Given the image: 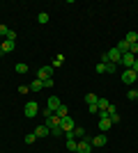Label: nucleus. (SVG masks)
Masks as SVG:
<instances>
[{"label": "nucleus", "mask_w": 138, "mask_h": 153, "mask_svg": "<svg viewBox=\"0 0 138 153\" xmlns=\"http://www.w3.org/2000/svg\"><path fill=\"white\" fill-rule=\"evenodd\" d=\"M23 114H26V117H30V119H35V117L39 114V105H37L35 101L26 103V108H23Z\"/></svg>", "instance_id": "1"}, {"label": "nucleus", "mask_w": 138, "mask_h": 153, "mask_svg": "<svg viewBox=\"0 0 138 153\" xmlns=\"http://www.w3.org/2000/svg\"><path fill=\"white\" fill-rule=\"evenodd\" d=\"M60 128H62V133H65V135H69L74 128H76V123H74L72 117H65V119H60Z\"/></svg>", "instance_id": "2"}, {"label": "nucleus", "mask_w": 138, "mask_h": 153, "mask_svg": "<svg viewBox=\"0 0 138 153\" xmlns=\"http://www.w3.org/2000/svg\"><path fill=\"white\" fill-rule=\"evenodd\" d=\"M48 78H53V66H39V71H37V80H48Z\"/></svg>", "instance_id": "3"}, {"label": "nucleus", "mask_w": 138, "mask_h": 153, "mask_svg": "<svg viewBox=\"0 0 138 153\" xmlns=\"http://www.w3.org/2000/svg\"><path fill=\"white\" fill-rule=\"evenodd\" d=\"M99 114H101V119H99V130H101V133H108V128L113 126V121L108 119L106 112H99Z\"/></svg>", "instance_id": "4"}, {"label": "nucleus", "mask_w": 138, "mask_h": 153, "mask_svg": "<svg viewBox=\"0 0 138 153\" xmlns=\"http://www.w3.org/2000/svg\"><path fill=\"white\" fill-rule=\"evenodd\" d=\"M122 80H124V85H133L138 80V76L133 73V69H124V73H122Z\"/></svg>", "instance_id": "5"}, {"label": "nucleus", "mask_w": 138, "mask_h": 153, "mask_svg": "<svg viewBox=\"0 0 138 153\" xmlns=\"http://www.w3.org/2000/svg\"><path fill=\"white\" fill-rule=\"evenodd\" d=\"M60 105H62V103H60V98H58V96H51V98H48V101H46V108L51 110L53 114H55V112H58V108H60Z\"/></svg>", "instance_id": "6"}, {"label": "nucleus", "mask_w": 138, "mask_h": 153, "mask_svg": "<svg viewBox=\"0 0 138 153\" xmlns=\"http://www.w3.org/2000/svg\"><path fill=\"white\" fill-rule=\"evenodd\" d=\"M90 151H92V142L78 140V149H76V153H90Z\"/></svg>", "instance_id": "7"}, {"label": "nucleus", "mask_w": 138, "mask_h": 153, "mask_svg": "<svg viewBox=\"0 0 138 153\" xmlns=\"http://www.w3.org/2000/svg\"><path fill=\"white\" fill-rule=\"evenodd\" d=\"M133 62H136V55H131V53H124V55H122V62H120V64H124V69H131Z\"/></svg>", "instance_id": "8"}, {"label": "nucleus", "mask_w": 138, "mask_h": 153, "mask_svg": "<svg viewBox=\"0 0 138 153\" xmlns=\"http://www.w3.org/2000/svg\"><path fill=\"white\" fill-rule=\"evenodd\" d=\"M35 135H37V137H48V135H51V128L41 123V126H37V128H35Z\"/></svg>", "instance_id": "9"}, {"label": "nucleus", "mask_w": 138, "mask_h": 153, "mask_svg": "<svg viewBox=\"0 0 138 153\" xmlns=\"http://www.w3.org/2000/svg\"><path fill=\"white\" fill-rule=\"evenodd\" d=\"M12 51H14V41L2 39V44H0V53H12Z\"/></svg>", "instance_id": "10"}, {"label": "nucleus", "mask_w": 138, "mask_h": 153, "mask_svg": "<svg viewBox=\"0 0 138 153\" xmlns=\"http://www.w3.org/2000/svg\"><path fill=\"white\" fill-rule=\"evenodd\" d=\"M44 126H48V128H53V126H60V117H55V114H48V117H46V121H44Z\"/></svg>", "instance_id": "11"}, {"label": "nucleus", "mask_w": 138, "mask_h": 153, "mask_svg": "<svg viewBox=\"0 0 138 153\" xmlns=\"http://www.w3.org/2000/svg\"><path fill=\"white\" fill-rule=\"evenodd\" d=\"M69 135H72L74 140H83V135H85V128H83V126H76Z\"/></svg>", "instance_id": "12"}, {"label": "nucleus", "mask_w": 138, "mask_h": 153, "mask_svg": "<svg viewBox=\"0 0 138 153\" xmlns=\"http://www.w3.org/2000/svg\"><path fill=\"white\" fill-rule=\"evenodd\" d=\"M67 149L72 153H76V149H78V140H74L72 135H67Z\"/></svg>", "instance_id": "13"}, {"label": "nucleus", "mask_w": 138, "mask_h": 153, "mask_svg": "<svg viewBox=\"0 0 138 153\" xmlns=\"http://www.w3.org/2000/svg\"><path fill=\"white\" fill-rule=\"evenodd\" d=\"M92 146H106V133L104 135H97V137L92 140Z\"/></svg>", "instance_id": "14"}, {"label": "nucleus", "mask_w": 138, "mask_h": 153, "mask_svg": "<svg viewBox=\"0 0 138 153\" xmlns=\"http://www.w3.org/2000/svg\"><path fill=\"white\" fill-rule=\"evenodd\" d=\"M108 105H111V103H108V98H99V101H97L99 112H106V110H108Z\"/></svg>", "instance_id": "15"}, {"label": "nucleus", "mask_w": 138, "mask_h": 153, "mask_svg": "<svg viewBox=\"0 0 138 153\" xmlns=\"http://www.w3.org/2000/svg\"><path fill=\"white\" fill-rule=\"evenodd\" d=\"M124 41H127V44H129V46H131V44H136V41H138V34H136V32H127V37H124Z\"/></svg>", "instance_id": "16"}, {"label": "nucleus", "mask_w": 138, "mask_h": 153, "mask_svg": "<svg viewBox=\"0 0 138 153\" xmlns=\"http://www.w3.org/2000/svg\"><path fill=\"white\" fill-rule=\"evenodd\" d=\"M55 117H60V119L69 117V108H67V105H60V108H58V112H55Z\"/></svg>", "instance_id": "17"}, {"label": "nucleus", "mask_w": 138, "mask_h": 153, "mask_svg": "<svg viewBox=\"0 0 138 153\" xmlns=\"http://www.w3.org/2000/svg\"><path fill=\"white\" fill-rule=\"evenodd\" d=\"M115 48H118V51L122 53V55H124V53H129V44H127L124 39H122V41H120V44H115Z\"/></svg>", "instance_id": "18"}, {"label": "nucleus", "mask_w": 138, "mask_h": 153, "mask_svg": "<svg viewBox=\"0 0 138 153\" xmlns=\"http://www.w3.org/2000/svg\"><path fill=\"white\" fill-rule=\"evenodd\" d=\"M30 89H32V91H41V89H44V82H41V80H32Z\"/></svg>", "instance_id": "19"}, {"label": "nucleus", "mask_w": 138, "mask_h": 153, "mask_svg": "<svg viewBox=\"0 0 138 153\" xmlns=\"http://www.w3.org/2000/svg\"><path fill=\"white\" fill-rule=\"evenodd\" d=\"M85 101H87V105H97L99 96H97V94H87V96H85Z\"/></svg>", "instance_id": "20"}, {"label": "nucleus", "mask_w": 138, "mask_h": 153, "mask_svg": "<svg viewBox=\"0 0 138 153\" xmlns=\"http://www.w3.org/2000/svg\"><path fill=\"white\" fill-rule=\"evenodd\" d=\"M14 69H16V73H28V64H16V66H14Z\"/></svg>", "instance_id": "21"}, {"label": "nucleus", "mask_w": 138, "mask_h": 153, "mask_svg": "<svg viewBox=\"0 0 138 153\" xmlns=\"http://www.w3.org/2000/svg\"><path fill=\"white\" fill-rule=\"evenodd\" d=\"M106 114H108V117H115V114H118V108L111 103V105H108V110H106Z\"/></svg>", "instance_id": "22"}, {"label": "nucleus", "mask_w": 138, "mask_h": 153, "mask_svg": "<svg viewBox=\"0 0 138 153\" xmlns=\"http://www.w3.org/2000/svg\"><path fill=\"white\" fill-rule=\"evenodd\" d=\"M51 135H53V137H58V135H65V133H62V128H60V126H53L51 128Z\"/></svg>", "instance_id": "23"}, {"label": "nucleus", "mask_w": 138, "mask_h": 153, "mask_svg": "<svg viewBox=\"0 0 138 153\" xmlns=\"http://www.w3.org/2000/svg\"><path fill=\"white\" fill-rule=\"evenodd\" d=\"M35 142H37V135H35V133L26 135V144H35Z\"/></svg>", "instance_id": "24"}, {"label": "nucleus", "mask_w": 138, "mask_h": 153, "mask_svg": "<svg viewBox=\"0 0 138 153\" xmlns=\"http://www.w3.org/2000/svg\"><path fill=\"white\" fill-rule=\"evenodd\" d=\"M115 69H118V64H113V62H106V73H113Z\"/></svg>", "instance_id": "25"}, {"label": "nucleus", "mask_w": 138, "mask_h": 153, "mask_svg": "<svg viewBox=\"0 0 138 153\" xmlns=\"http://www.w3.org/2000/svg\"><path fill=\"white\" fill-rule=\"evenodd\" d=\"M37 21H39L41 25H44V23H48V14H44V12H41L39 16H37Z\"/></svg>", "instance_id": "26"}, {"label": "nucleus", "mask_w": 138, "mask_h": 153, "mask_svg": "<svg viewBox=\"0 0 138 153\" xmlns=\"http://www.w3.org/2000/svg\"><path fill=\"white\" fill-rule=\"evenodd\" d=\"M62 62H65V55H58V57L53 59V66H60Z\"/></svg>", "instance_id": "27"}, {"label": "nucleus", "mask_w": 138, "mask_h": 153, "mask_svg": "<svg viewBox=\"0 0 138 153\" xmlns=\"http://www.w3.org/2000/svg\"><path fill=\"white\" fill-rule=\"evenodd\" d=\"M53 82H55L53 78H48V80H44V89H51V87H53Z\"/></svg>", "instance_id": "28"}, {"label": "nucleus", "mask_w": 138, "mask_h": 153, "mask_svg": "<svg viewBox=\"0 0 138 153\" xmlns=\"http://www.w3.org/2000/svg\"><path fill=\"white\" fill-rule=\"evenodd\" d=\"M5 39H9V41H16V32H14V30H9V32H7V37Z\"/></svg>", "instance_id": "29"}, {"label": "nucleus", "mask_w": 138, "mask_h": 153, "mask_svg": "<svg viewBox=\"0 0 138 153\" xmlns=\"http://www.w3.org/2000/svg\"><path fill=\"white\" fill-rule=\"evenodd\" d=\"M7 32H9V27H7V25H0V39L7 37Z\"/></svg>", "instance_id": "30"}, {"label": "nucleus", "mask_w": 138, "mask_h": 153, "mask_svg": "<svg viewBox=\"0 0 138 153\" xmlns=\"http://www.w3.org/2000/svg\"><path fill=\"white\" fill-rule=\"evenodd\" d=\"M97 73H106V64H104V62L97 64Z\"/></svg>", "instance_id": "31"}, {"label": "nucleus", "mask_w": 138, "mask_h": 153, "mask_svg": "<svg viewBox=\"0 0 138 153\" xmlns=\"http://www.w3.org/2000/svg\"><path fill=\"white\" fill-rule=\"evenodd\" d=\"M127 98H131V101H136V98H138L136 89H129V94H127Z\"/></svg>", "instance_id": "32"}, {"label": "nucleus", "mask_w": 138, "mask_h": 153, "mask_svg": "<svg viewBox=\"0 0 138 153\" xmlns=\"http://www.w3.org/2000/svg\"><path fill=\"white\" fill-rule=\"evenodd\" d=\"M129 53H131V55H138V44H131V46H129Z\"/></svg>", "instance_id": "33"}, {"label": "nucleus", "mask_w": 138, "mask_h": 153, "mask_svg": "<svg viewBox=\"0 0 138 153\" xmlns=\"http://www.w3.org/2000/svg\"><path fill=\"white\" fill-rule=\"evenodd\" d=\"M28 91H30V87H28V85H21V87H19V94H28Z\"/></svg>", "instance_id": "34"}, {"label": "nucleus", "mask_w": 138, "mask_h": 153, "mask_svg": "<svg viewBox=\"0 0 138 153\" xmlns=\"http://www.w3.org/2000/svg\"><path fill=\"white\" fill-rule=\"evenodd\" d=\"M87 110H90V114H99V108H97V105H87Z\"/></svg>", "instance_id": "35"}, {"label": "nucleus", "mask_w": 138, "mask_h": 153, "mask_svg": "<svg viewBox=\"0 0 138 153\" xmlns=\"http://www.w3.org/2000/svg\"><path fill=\"white\" fill-rule=\"evenodd\" d=\"M131 69H133V73L138 76V57H136V62H133V66H131Z\"/></svg>", "instance_id": "36"}, {"label": "nucleus", "mask_w": 138, "mask_h": 153, "mask_svg": "<svg viewBox=\"0 0 138 153\" xmlns=\"http://www.w3.org/2000/svg\"><path fill=\"white\" fill-rule=\"evenodd\" d=\"M136 94H138V87H136Z\"/></svg>", "instance_id": "37"}, {"label": "nucleus", "mask_w": 138, "mask_h": 153, "mask_svg": "<svg viewBox=\"0 0 138 153\" xmlns=\"http://www.w3.org/2000/svg\"><path fill=\"white\" fill-rule=\"evenodd\" d=\"M0 44H2V39H0Z\"/></svg>", "instance_id": "38"}, {"label": "nucleus", "mask_w": 138, "mask_h": 153, "mask_svg": "<svg viewBox=\"0 0 138 153\" xmlns=\"http://www.w3.org/2000/svg\"><path fill=\"white\" fill-rule=\"evenodd\" d=\"M0 55H2V53H0Z\"/></svg>", "instance_id": "39"}, {"label": "nucleus", "mask_w": 138, "mask_h": 153, "mask_svg": "<svg viewBox=\"0 0 138 153\" xmlns=\"http://www.w3.org/2000/svg\"><path fill=\"white\" fill-rule=\"evenodd\" d=\"M136 101H138V98H136Z\"/></svg>", "instance_id": "40"}]
</instances>
